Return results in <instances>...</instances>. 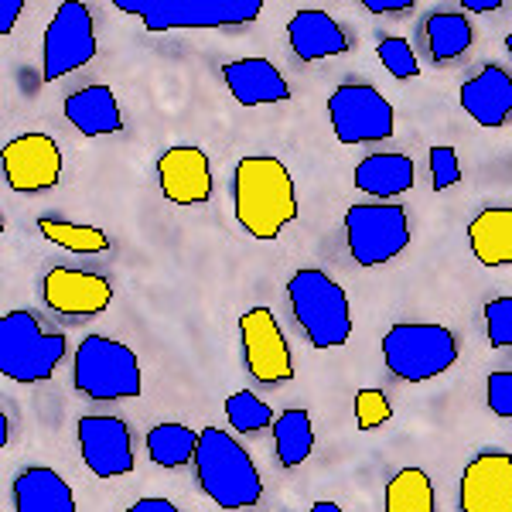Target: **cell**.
<instances>
[{
	"label": "cell",
	"mask_w": 512,
	"mask_h": 512,
	"mask_svg": "<svg viewBox=\"0 0 512 512\" xmlns=\"http://www.w3.org/2000/svg\"><path fill=\"white\" fill-rule=\"evenodd\" d=\"M233 216L253 239H277L297 219V192L287 164L270 154L243 158L233 171Z\"/></svg>",
	"instance_id": "cell-1"
},
{
	"label": "cell",
	"mask_w": 512,
	"mask_h": 512,
	"mask_svg": "<svg viewBox=\"0 0 512 512\" xmlns=\"http://www.w3.org/2000/svg\"><path fill=\"white\" fill-rule=\"evenodd\" d=\"M195 478L202 492L216 502L219 509L239 512L253 509L263 499V478L260 468L253 465L250 451L239 448L233 434L219 427L198 431V451H195Z\"/></svg>",
	"instance_id": "cell-2"
},
{
	"label": "cell",
	"mask_w": 512,
	"mask_h": 512,
	"mask_svg": "<svg viewBox=\"0 0 512 512\" xmlns=\"http://www.w3.org/2000/svg\"><path fill=\"white\" fill-rule=\"evenodd\" d=\"M291 311L301 325L304 338L315 349H342L352 335V308L349 294L318 267H301L287 280Z\"/></svg>",
	"instance_id": "cell-3"
},
{
	"label": "cell",
	"mask_w": 512,
	"mask_h": 512,
	"mask_svg": "<svg viewBox=\"0 0 512 512\" xmlns=\"http://www.w3.org/2000/svg\"><path fill=\"white\" fill-rule=\"evenodd\" d=\"M386 369L403 383H427L458 366V335L437 321H400L379 342Z\"/></svg>",
	"instance_id": "cell-4"
},
{
	"label": "cell",
	"mask_w": 512,
	"mask_h": 512,
	"mask_svg": "<svg viewBox=\"0 0 512 512\" xmlns=\"http://www.w3.org/2000/svg\"><path fill=\"white\" fill-rule=\"evenodd\" d=\"M72 386L86 400H137L144 393V376L140 362L130 345L113 342L106 335H86L76 349V366H72Z\"/></svg>",
	"instance_id": "cell-5"
},
{
	"label": "cell",
	"mask_w": 512,
	"mask_h": 512,
	"mask_svg": "<svg viewBox=\"0 0 512 512\" xmlns=\"http://www.w3.org/2000/svg\"><path fill=\"white\" fill-rule=\"evenodd\" d=\"M69 349L62 332H41L35 311H7L0 321V373L14 383H45Z\"/></svg>",
	"instance_id": "cell-6"
},
{
	"label": "cell",
	"mask_w": 512,
	"mask_h": 512,
	"mask_svg": "<svg viewBox=\"0 0 512 512\" xmlns=\"http://www.w3.org/2000/svg\"><path fill=\"white\" fill-rule=\"evenodd\" d=\"M117 11L134 14L147 31L236 28L260 18V0H117Z\"/></svg>",
	"instance_id": "cell-7"
},
{
	"label": "cell",
	"mask_w": 512,
	"mask_h": 512,
	"mask_svg": "<svg viewBox=\"0 0 512 512\" xmlns=\"http://www.w3.org/2000/svg\"><path fill=\"white\" fill-rule=\"evenodd\" d=\"M345 243L359 267H386L410 246V219L393 202H359L345 212Z\"/></svg>",
	"instance_id": "cell-8"
},
{
	"label": "cell",
	"mask_w": 512,
	"mask_h": 512,
	"mask_svg": "<svg viewBox=\"0 0 512 512\" xmlns=\"http://www.w3.org/2000/svg\"><path fill=\"white\" fill-rule=\"evenodd\" d=\"M328 120L338 137V144H376L390 140L396 127V113L386 103V96L366 82H345L328 96Z\"/></svg>",
	"instance_id": "cell-9"
},
{
	"label": "cell",
	"mask_w": 512,
	"mask_h": 512,
	"mask_svg": "<svg viewBox=\"0 0 512 512\" xmlns=\"http://www.w3.org/2000/svg\"><path fill=\"white\" fill-rule=\"evenodd\" d=\"M96 59V24L86 4L65 0L55 7V18L48 21L45 45H41V76L55 82L69 72L82 69Z\"/></svg>",
	"instance_id": "cell-10"
},
{
	"label": "cell",
	"mask_w": 512,
	"mask_h": 512,
	"mask_svg": "<svg viewBox=\"0 0 512 512\" xmlns=\"http://www.w3.org/2000/svg\"><path fill=\"white\" fill-rule=\"evenodd\" d=\"M239 345H243L246 369L256 383L280 386L294 376L291 349L270 308H250L239 318Z\"/></svg>",
	"instance_id": "cell-11"
},
{
	"label": "cell",
	"mask_w": 512,
	"mask_h": 512,
	"mask_svg": "<svg viewBox=\"0 0 512 512\" xmlns=\"http://www.w3.org/2000/svg\"><path fill=\"white\" fill-rule=\"evenodd\" d=\"M76 437L82 461L96 478H123L134 472V434L127 420L86 414L76 420Z\"/></svg>",
	"instance_id": "cell-12"
},
{
	"label": "cell",
	"mask_w": 512,
	"mask_h": 512,
	"mask_svg": "<svg viewBox=\"0 0 512 512\" xmlns=\"http://www.w3.org/2000/svg\"><path fill=\"white\" fill-rule=\"evenodd\" d=\"M4 178L14 192L38 195L59 185L62 178V151L48 134H21L4 144Z\"/></svg>",
	"instance_id": "cell-13"
},
{
	"label": "cell",
	"mask_w": 512,
	"mask_h": 512,
	"mask_svg": "<svg viewBox=\"0 0 512 512\" xmlns=\"http://www.w3.org/2000/svg\"><path fill=\"white\" fill-rule=\"evenodd\" d=\"M461 512H512V454L482 451L461 472Z\"/></svg>",
	"instance_id": "cell-14"
},
{
	"label": "cell",
	"mask_w": 512,
	"mask_h": 512,
	"mask_svg": "<svg viewBox=\"0 0 512 512\" xmlns=\"http://www.w3.org/2000/svg\"><path fill=\"white\" fill-rule=\"evenodd\" d=\"M41 297L48 308L65 318H96L110 308L113 287L106 277L89 274V270L55 267L41 280Z\"/></svg>",
	"instance_id": "cell-15"
},
{
	"label": "cell",
	"mask_w": 512,
	"mask_h": 512,
	"mask_svg": "<svg viewBox=\"0 0 512 512\" xmlns=\"http://www.w3.org/2000/svg\"><path fill=\"white\" fill-rule=\"evenodd\" d=\"M158 185L171 205H205L212 198V168L202 147L178 144L158 158Z\"/></svg>",
	"instance_id": "cell-16"
},
{
	"label": "cell",
	"mask_w": 512,
	"mask_h": 512,
	"mask_svg": "<svg viewBox=\"0 0 512 512\" xmlns=\"http://www.w3.org/2000/svg\"><path fill=\"white\" fill-rule=\"evenodd\" d=\"M458 103L478 127H506L512 117V76L502 65H485L478 76H472L458 89Z\"/></svg>",
	"instance_id": "cell-17"
},
{
	"label": "cell",
	"mask_w": 512,
	"mask_h": 512,
	"mask_svg": "<svg viewBox=\"0 0 512 512\" xmlns=\"http://www.w3.org/2000/svg\"><path fill=\"white\" fill-rule=\"evenodd\" d=\"M222 79L239 106H263V103H287L291 86L280 76V69L267 59H236L222 65Z\"/></svg>",
	"instance_id": "cell-18"
},
{
	"label": "cell",
	"mask_w": 512,
	"mask_h": 512,
	"mask_svg": "<svg viewBox=\"0 0 512 512\" xmlns=\"http://www.w3.org/2000/svg\"><path fill=\"white\" fill-rule=\"evenodd\" d=\"M287 38L301 62H321L349 52V35L338 28L332 14L315 11V7H304L287 21Z\"/></svg>",
	"instance_id": "cell-19"
},
{
	"label": "cell",
	"mask_w": 512,
	"mask_h": 512,
	"mask_svg": "<svg viewBox=\"0 0 512 512\" xmlns=\"http://www.w3.org/2000/svg\"><path fill=\"white\" fill-rule=\"evenodd\" d=\"M352 181L359 192L373 195L376 202H390V198L414 188L417 168H414V158H407V154H396V151L369 154V158H362L355 164Z\"/></svg>",
	"instance_id": "cell-20"
},
{
	"label": "cell",
	"mask_w": 512,
	"mask_h": 512,
	"mask_svg": "<svg viewBox=\"0 0 512 512\" xmlns=\"http://www.w3.org/2000/svg\"><path fill=\"white\" fill-rule=\"evenodd\" d=\"M65 120L79 130L82 137H106L123 130V113L117 103V93L103 82L86 86L65 99Z\"/></svg>",
	"instance_id": "cell-21"
},
{
	"label": "cell",
	"mask_w": 512,
	"mask_h": 512,
	"mask_svg": "<svg viewBox=\"0 0 512 512\" xmlns=\"http://www.w3.org/2000/svg\"><path fill=\"white\" fill-rule=\"evenodd\" d=\"M14 509L18 512H76V492L55 468L35 465L14 478Z\"/></svg>",
	"instance_id": "cell-22"
},
{
	"label": "cell",
	"mask_w": 512,
	"mask_h": 512,
	"mask_svg": "<svg viewBox=\"0 0 512 512\" xmlns=\"http://www.w3.org/2000/svg\"><path fill=\"white\" fill-rule=\"evenodd\" d=\"M468 243L482 267H509L512 263V209L492 205L468 222Z\"/></svg>",
	"instance_id": "cell-23"
},
{
	"label": "cell",
	"mask_w": 512,
	"mask_h": 512,
	"mask_svg": "<svg viewBox=\"0 0 512 512\" xmlns=\"http://www.w3.org/2000/svg\"><path fill=\"white\" fill-rule=\"evenodd\" d=\"M424 38H427V52H431L434 62H451L472 48L475 31H472V21L461 11H437L424 24Z\"/></svg>",
	"instance_id": "cell-24"
},
{
	"label": "cell",
	"mask_w": 512,
	"mask_h": 512,
	"mask_svg": "<svg viewBox=\"0 0 512 512\" xmlns=\"http://www.w3.org/2000/svg\"><path fill=\"white\" fill-rule=\"evenodd\" d=\"M274 448L284 468H297L315 451V424L308 410H284L274 420Z\"/></svg>",
	"instance_id": "cell-25"
},
{
	"label": "cell",
	"mask_w": 512,
	"mask_h": 512,
	"mask_svg": "<svg viewBox=\"0 0 512 512\" xmlns=\"http://www.w3.org/2000/svg\"><path fill=\"white\" fill-rule=\"evenodd\" d=\"M386 512H437L434 482L424 468H400L383 495Z\"/></svg>",
	"instance_id": "cell-26"
},
{
	"label": "cell",
	"mask_w": 512,
	"mask_h": 512,
	"mask_svg": "<svg viewBox=\"0 0 512 512\" xmlns=\"http://www.w3.org/2000/svg\"><path fill=\"white\" fill-rule=\"evenodd\" d=\"M198 451V431L185 424H158L147 431V454L161 468H181L195 461Z\"/></svg>",
	"instance_id": "cell-27"
},
{
	"label": "cell",
	"mask_w": 512,
	"mask_h": 512,
	"mask_svg": "<svg viewBox=\"0 0 512 512\" xmlns=\"http://www.w3.org/2000/svg\"><path fill=\"white\" fill-rule=\"evenodd\" d=\"M38 229L48 243L62 246L69 253H79V256H96V253H106L110 250V236L96 226H76V222H65V219H38Z\"/></svg>",
	"instance_id": "cell-28"
},
{
	"label": "cell",
	"mask_w": 512,
	"mask_h": 512,
	"mask_svg": "<svg viewBox=\"0 0 512 512\" xmlns=\"http://www.w3.org/2000/svg\"><path fill=\"white\" fill-rule=\"evenodd\" d=\"M226 420L239 434H256V431L274 427L277 417H274V410H270V403H263L253 390H236L226 400Z\"/></svg>",
	"instance_id": "cell-29"
},
{
	"label": "cell",
	"mask_w": 512,
	"mask_h": 512,
	"mask_svg": "<svg viewBox=\"0 0 512 512\" xmlns=\"http://www.w3.org/2000/svg\"><path fill=\"white\" fill-rule=\"evenodd\" d=\"M376 55H379L383 69L390 72L393 79H414V76H420V62H417V55H414V48H410L407 38H396V35L379 38Z\"/></svg>",
	"instance_id": "cell-30"
},
{
	"label": "cell",
	"mask_w": 512,
	"mask_h": 512,
	"mask_svg": "<svg viewBox=\"0 0 512 512\" xmlns=\"http://www.w3.org/2000/svg\"><path fill=\"white\" fill-rule=\"evenodd\" d=\"M393 420V407L383 390H359L355 393V424L359 431H379Z\"/></svg>",
	"instance_id": "cell-31"
},
{
	"label": "cell",
	"mask_w": 512,
	"mask_h": 512,
	"mask_svg": "<svg viewBox=\"0 0 512 512\" xmlns=\"http://www.w3.org/2000/svg\"><path fill=\"white\" fill-rule=\"evenodd\" d=\"M485 328H489L492 349H509L512 345V294L492 297V301L485 304Z\"/></svg>",
	"instance_id": "cell-32"
},
{
	"label": "cell",
	"mask_w": 512,
	"mask_h": 512,
	"mask_svg": "<svg viewBox=\"0 0 512 512\" xmlns=\"http://www.w3.org/2000/svg\"><path fill=\"white\" fill-rule=\"evenodd\" d=\"M427 161H431V188L434 192H448L451 185H458L461 181V164H458V151H454V147H448V144L431 147Z\"/></svg>",
	"instance_id": "cell-33"
},
{
	"label": "cell",
	"mask_w": 512,
	"mask_h": 512,
	"mask_svg": "<svg viewBox=\"0 0 512 512\" xmlns=\"http://www.w3.org/2000/svg\"><path fill=\"white\" fill-rule=\"evenodd\" d=\"M485 400L495 417L512 420V369H495L485 383Z\"/></svg>",
	"instance_id": "cell-34"
},
{
	"label": "cell",
	"mask_w": 512,
	"mask_h": 512,
	"mask_svg": "<svg viewBox=\"0 0 512 512\" xmlns=\"http://www.w3.org/2000/svg\"><path fill=\"white\" fill-rule=\"evenodd\" d=\"M362 7L373 14H403V11H414L417 0H362Z\"/></svg>",
	"instance_id": "cell-35"
},
{
	"label": "cell",
	"mask_w": 512,
	"mask_h": 512,
	"mask_svg": "<svg viewBox=\"0 0 512 512\" xmlns=\"http://www.w3.org/2000/svg\"><path fill=\"white\" fill-rule=\"evenodd\" d=\"M24 11V0H0V35H11Z\"/></svg>",
	"instance_id": "cell-36"
},
{
	"label": "cell",
	"mask_w": 512,
	"mask_h": 512,
	"mask_svg": "<svg viewBox=\"0 0 512 512\" xmlns=\"http://www.w3.org/2000/svg\"><path fill=\"white\" fill-rule=\"evenodd\" d=\"M123 512H181L171 499H161V495H147V499H137L130 509Z\"/></svg>",
	"instance_id": "cell-37"
},
{
	"label": "cell",
	"mask_w": 512,
	"mask_h": 512,
	"mask_svg": "<svg viewBox=\"0 0 512 512\" xmlns=\"http://www.w3.org/2000/svg\"><path fill=\"white\" fill-rule=\"evenodd\" d=\"M499 7L502 0H461V11H472V14H492Z\"/></svg>",
	"instance_id": "cell-38"
},
{
	"label": "cell",
	"mask_w": 512,
	"mask_h": 512,
	"mask_svg": "<svg viewBox=\"0 0 512 512\" xmlns=\"http://www.w3.org/2000/svg\"><path fill=\"white\" fill-rule=\"evenodd\" d=\"M308 512H345V509L338 506V502H328V499H321V502H315V506H311Z\"/></svg>",
	"instance_id": "cell-39"
},
{
	"label": "cell",
	"mask_w": 512,
	"mask_h": 512,
	"mask_svg": "<svg viewBox=\"0 0 512 512\" xmlns=\"http://www.w3.org/2000/svg\"><path fill=\"white\" fill-rule=\"evenodd\" d=\"M7 437H11V420H7V414H0V448L7 444Z\"/></svg>",
	"instance_id": "cell-40"
},
{
	"label": "cell",
	"mask_w": 512,
	"mask_h": 512,
	"mask_svg": "<svg viewBox=\"0 0 512 512\" xmlns=\"http://www.w3.org/2000/svg\"><path fill=\"white\" fill-rule=\"evenodd\" d=\"M506 52L512 55V31H509V35H506Z\"/></svg>",
	"instance_id": "cell-41"
}]
</instances>
